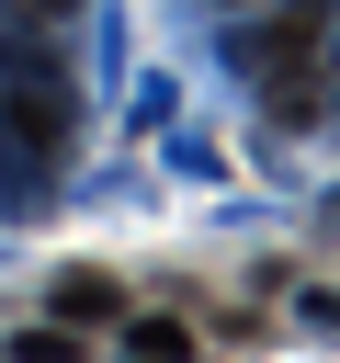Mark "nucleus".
<instances>
[{"label": "nucleus", "instance_id": "1", "mask_svg": "<svg viewBox=\"0 0 340 363\" xmlns=\"http://www.w3.org/2000/svg\"><path fill=\"white\" fill-rule=\"evenodd\" d=\"M57 306H68V318H113V284H102V272H79V284H68Z\"/></svg>", "mask_w": 340, "mask_h": 363}, {"label": "nucleus", "instance_id": "2", "mask_svg": "<svg viewBox=\"0 0 340 363\" xmlns=\"http://www.w3.org/2000/svg\"><path fill=\"white\" fill-rule=\"evenodd\" d=\"M136 352H147V363H181V352H193V340H181V329H170V318H147V329H136Z\"/></svg>", "mask_w": 340, "mask_h": 363}, {"label": "nucleus", "instance_id": "3", "mask_svg": "<svg viewBox=\"0 0 340 363\" xmlns=\"http://www.w3.org/2000/svg\"><path fill=\"white\" fill-rule=\"evenodd\" d=\"M23 363H79V340L68 329H23Z\"/></svg>", "mask_w": 340, "mask_h": 363}, {"label": "nucleus", "instance_id": "4", "mask_svg": "<svg viewBox=\"0 0 340 363\" xmlns=\"http://www.w3.org/2000/svg\"><path fill=\"white\" fill-rule=\"evenodd\" d=\"M11 11H68V0H11Z\"/></svg>", "mask_w": 340, "mask_h": 363}]
</instances>
